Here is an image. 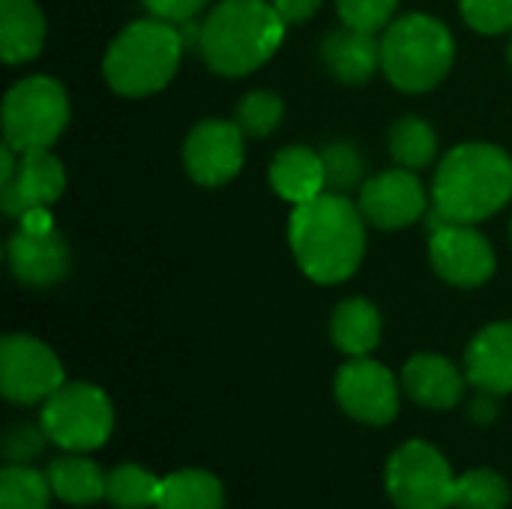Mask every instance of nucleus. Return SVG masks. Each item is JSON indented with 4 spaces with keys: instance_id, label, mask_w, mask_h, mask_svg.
Instances as JSON below:
<instances>
[{
    "instance_id": "9d476101",
    "label": "nucleus",
    "mask_w": 512,
    "mask_h": 509,
    "mask_svg": "<svg viewBox=\"0 0 512 509\" xmlns=\"http://www.w3.org/2000/svg\"><path fill=\"white\" fill-rule=\"evenodd\" d=\"M432 219L435 225H432L429 255H432V267L438 270V276L459 288L483 285L495 273V252L489 240L471 225L444 222L438 216Z\"/></svg>"
},
{
    "instance_id": "bb28decb",
    "label": "nucleus",
    "mask_w": 512,
    "mask_h": 509,
    "mask_svg": "<svg viewBox=\"0 0 512 509\" xmlns=\"http://www.w3.org/2000/svg\"><path fill=\"white\" fill-rule=\"evenodd\" d=\"M510 504V486L492 468H474L456 477L453 507L456 509H504Z\"/></svg>"
},
{
    "instance_id": "39448f33",
    "label": "nucleus",
    "mask_w": 512,
    "mask_h": 509,
    "mask_svg": "<svg viewBox=\"0 0 512 509\" xmlns=\"http://www.w3.org/2000/svg\"><path fill=\"white\" fill-rule=\"evenodd\" d=\"M453 36L444 21L414 12L393 21L381 39V66L405 93H423L441 84L453 66Z\"/></svg>"
},
{
    "instance_id": "20e7f679",
    "label": "nucleus",
    "mask_w": 512,
    "mask_h": 509,
    "mask_svg": "<svg viewBox=\"0 0 512 509\" xmlns=\"http://www.w3.org/2000/svg\"><path fill=\"white\" fill-rule=\"evenodd\" d=\"M186 51L180 27L147 18L129 24L105 54V81L120 96L159 93L177 72Z\"/></svg>"
},
{
    "instance_id": "aec40b11",
    "label": "nucleus",
    "mask_w": 512,
    "mask_h": 509,
    "mask_svg": "<svg viewBox=\"0 0 512 509\" xmlns=\"http://www.w3.org/2000/svg\"><path fill=\"white\" fill-rule=\"evenodd\" d=\"M45 15L33 0H0V54L6 63H27L45 45Z\"/></svg>"
},
{
    "instance_id": "423d86ee",
    "label": "nucleus",
    "mask_w": 512,
    "mask_h": 509,
    "mask_svg": "<svg viewBox=\"0 0 512 509\" xmlns=\"http://www.w3.org/2000/svg\"><path fill=\"white\" fill-rule=\"evenodd\" d=\"M69 123V99L60 81L33 75L18 81L3 99V141L18 153L48 150Z\"/></svg>"
},
{
    "instance_id": "2eb2a0df",
    "label": "nucleus",
    "mask_w": 512,
    "mask_h": 509,
    "mask_svg": "<svg viewBox=\"0 0 512 509\" xmlns=\"http://www.w3.org/2000/svg\"><path fill=\"white\" fill-rule=\"evenodd\" d=\"M9 267L18 282L48 288L69 273V246L57 228L39 234L18 228V234L9 240Z\"/></svg>"
},
{
    "instance_id": "c756f323",
    "label": "nucleus",
    "mask_w": 512,
    "mask_h": 509,
    "mask_svg": "<svg viewBox=\"0 0 512 509\" xmlns=\"http://www.w3.org/2000/svg\"><path fill=\"white\" fill-rule=\"evenodd\" d=\"M399 0H339V15L348 27L375 33L390 24Z\"/></svg>"
},
{
    "instance_id": "7ed1b4c3",
    "label": "nucleus",
    "mask_w": 512,
    "mask_h": 509,
    "mask_svg": "<svg viewBox=\"0 0 512 509\" xmlns=\"http://www.w3.org/2000/svg\"><path fill=\"white\" fill-rule=\"evenodd\" d=\"M285 27V18L267 0H222L201 24L198 51L225 78L249 75L276 54Z\"/></svg>"
},
{
    "instance_id": "4468645a",
    "label": "nucleus",
    "mask_w": 512,
    "mask_h": 509,
    "mask_svg": "<svg viewBox=\"0 0 512 509\" xmlns=\"http://www.w3.org/2000/svg\"><path fill=\"white\" fill-rule=\"evenodd\" d=\"M66 189V171L48 150L18 153L15 171L0 183V204L6 216L21 219L27 210L51 207Z\"/></svg>"
},
{
    "instance_id": "473e14b6",
    "label": "nucleus",
    "mask_w": 512,
    "mask_h": 509,
    "mask_svg": "<svg viewBox=\"0 0 512 509\" xmlns=\"http://www.w3.org/2000/svg\"><path fill=\"white\" fill-rule=\"evenodd\" d=\"M210 0H144L153 18L168 24H189L198 12H204Z\"/></svg>"
},
{
    "instance_id": "7c9ffc66",
    "label": "nucleus",
    "mask_w": 512,
    "mask_h": 509,
    "mask_svg": "<svg viewBox=\"0 0 512 509\" xmlns=\"http://www.w3.org/2000/svg\"><path fill=\"white\" fill-rule=\"evenodd\" d=\"M462 15L480 33L512 30V0H462Z\"/></svg>"
},
{
    "instance_id": "f257e3e1",
    "label": "nucleus",
    "mask_w": 512,
    "mask_h": 509,
    "mask_svg": "<svg viewBox=\"0 0 512 509\" xmlns=\"http://www.w3.org/2000/svg\"><path fill=\"white\" fill-rule=\"evenodd\" d=\"M360 216L363 210H357L342 192H321L294 207L288 240L300 270L312 282L336 285L360 267L366 252V228Z\"/></svg>"
},
{
    "instance_id": "a878e982",
    "label": "nucleus",
    "mask_w": 512,
    "mask_h": 509,
    "mask_svg": "<svg viewBox=\"0 0 512 509\" xmlns=\"http://www.w3.org/2000/svg\"><path fill=\"white\" fill-rule=\"evenodd\" d=\"M438 138L423 117H402L390 129V153L402 168H423L435 159Z\"/></svg>"
},
{
    "instance_id": "9b49d317",
    "label": "nucleus",
    "mask_w": 512,
    "mask_h": 509,
    "mask_svg": "<svg viewBox=\"0 0 512 509\" xmlns=\"http://www.w3.org/2000/svg\"><path fill=\"white\" fill-rule=\"evenodd\" d=\"M342 411L369 426H387L399 414V384L393 372L369 357H354L336 375Z\"/></svg>"
},
{
    "instance_id": "72a5a7b5",
    "label": "nucleus",
    "mask_w": 512,
    "mask_h": 509,
    "mask_svg": "<svg viewBox=\"0 0 512 509\" xmlns=\"http://www.w3.org/2000/svg\"><path fill=\"white\" fill-rule=\"evenodd\" d=\"M321 3L324 0H273L276 12L285 18V24H300V21L312 18Z\"/></svg>"
},
{
    "instance_id": "b1692460",
    "label": "nucleus",
    "mask_w": 512,
    "mask_h": 509,
    "mask_svg": "<svg viewBox=\"0 0 512 509\" xmlns=\"http://www.w3.org/2000/svg\"><path fill=\"white\" fill-rule=\"evenodd\" d=\"M162 477L141 465H117L105 477V501L117 509H147L159 504Z\"/></svg>"
},
{
    "instance_id": "f704fd0d",
    "label": "nucleus",
    "mask_w": 512,
    "mask_h": 509,
    "mask_svg": "<svg viewBox=\"0 0 512 509\" xmlns=\"http://www.w3.org/2000/svg\"><path fill=\"white\" fill-rule=\"evenodd\" d=\"M495 393H483L477 402H474V417L480 420V423H492L495 420V399H492Z\"/></svg>"
},
{
    "instance_id": "412c9836",
    "label": "nucleus",
    "mask_w": 512,
    "mask_h": 509,
    "mask_svg": "<svg viewBox=\"0 0 512 509\" xmlns=\"http://www.w3.org/2000/svg\"><path fill=\"white\" fill-rule=\"evenodd\" d=\"M330 336L339 351L351 357H366L381 342V312L369 300H345L333 312Z\"/></svg>"
},
{
    "instance_id": "ddd939ff",
    "label": "nucleus",
    "mask_w": 512,
    "mask_h": 509,
    "mask_svg": "<svg viewBox=\"0 0 512 509\" xmlns=\"http://www.w3.org/2000/svg\"><path fill=\"white\" fill-rule=\"evenodd\" d=\"M360 210L363 219H369L372 225L384 231H396L414 225L426 213V189L417 180V174L408 168L384 171L363 183Z\"/></svg>"
},
{
    "instance_id": "f03ea898",
    "label": "nucleus",
    "mask_w": 512,
    "mask_h": 509,
    "mask_svg": "<svg viewBox=\"0 0 512 509\" xmlns=\"http://www.w3.org/2000/svg\"><path fill=\"white\" fill-rule=\"evenodd\" d=\"M512 198V159L495 144H462L450 150L435 174V216L474 225L495 216Z\"/></svg>"
},
{
    "instance_id": "dca6fc26",
    "label": "nucleus",
    "mask_w": 512,
    "mask_h": 509,
    "mask_svg": "<svg viewBox=\"0 0 512 509\" xmlns=\"http://www.w3.org/2000/svg\"><path fill=\"white\" fill-rule=\"evenodd\" d=\"M468 381L483 393H512V324H492L468 345Z\"/></svg>"
},
{
    "instance_id": "a211bd4d",
    "label": "nucleus",
    "mask_w": 512,
    "mask_h": 509,
    "mask_svg": "<svg viewBox=\"0 0 512 509\" xmlns=\"http://www.w3.org/2000/svg\"><path fill=\"white\" fill-rule=\"evenodd\" d=\"M321 54L327 69L345 84H363L381 66V42L375 39V33L354 30L348 24L324 39Z\"/></svg>"
},
{
    "instance_id": "cd10ccee",
    "label": "nucleus",
    "mask_w": 512,
    "mask_h": 509,
    "mask_svg": "<svg viewBox=\"0 0 512 509\" xmlns=\"http://www.w3.org/2000/svg\"><path fill=\"white\" fill-rule=\"evenodd\" d=\"M282 111H285V105L276 93L255 90V93H246L243 102L237 105V126L252 138H264L279 126Z\"/></svg>"
},
{
    "instance_id": "6ab92c4d",
    "label": "nucleus",
    "mask_w": 512,
    "mask_h": 509,
    "mask_svg": "<svg viewBox=\"0 0 512 509\" xmlns=\"http://www.w3.org/2000/svg\"><path fill=\"white\" fill-rule=\"evenodd\" d=\"M270 183L279 192V198L297 204H306L318 198L327 189V168L324 156L309 147H288L282 150L270 165Z\"/></svg>"
},
{
    "instance_id": "c85d7f7f",
    "label": "nucleus",
    "mask_w": 512,
    "mask_h": 509,
    "mask_svg": "<svg viewBox=\"0 0 512 509\" xmlns=\"http://www.w3.org/2000/svg\"><path fill=\"white\" fill-rule=\"evenodd\" d=\"M321 156H324L330 192H345V189L360 183V177H363V156L357 153L354 144H330Z\"/></svg>"
},
{
    "instance_id": "1a4fd4ad",
    "label": "nucleus",
    "mask_w": 512,
    "mask_h": 509,
    "mask_svg": "<svg viewBox=\"0 0 512 509\" xmlns=\"http://www.w3.org/2000/svg\"><path fill=\"white\" fill-rule=\"evenodd\" d=\"M57 354L33 336H6L0 342V390L15 405H36L63 387Z\"/></svg>"
},
{
    "instance_id": "5701e85b",
    "label": "nucleus",
    "mask_w": 512,
    "mask_h": 509,
    "mask_svg": "<svg viewBox=\"0 0 512 509\" xmlns=\"http://www.w3.org/2000/svg\"><path fill=\"white\" fill-rule=\"evenodd\" d=\"M225 489L210 471L183 468L162 477V492L156 509H222Z\"/></svg>"
},
{
    "instance_id": "f3484780",
    "label": "nucleus",
    "mask_w": 512,
    "mask_h": 509,
    "mask_svg": "<svg viewBox=\"0 0 512 509\" xmlns=\"http://www.w3.org/2000/svg\"><path fill=\"white\" fill-rule=\"evenodd\" d=\"M402 387L417 405L432 408V411H447V408H456V402L462 399L465 378L447 357L417 354L405 363Z\"/></svg>"
},
{
    "instance_id": "4be33fe9",
    "label": "nucleus",
    "mask_w": 512,
    "mask_h": 509,
    "mask_svg": "<svg viewBox=\"0 0 512 509\" xmlns=\"http://www.w3.org/2000/svg\"><path fill=\"white\" fill-rule=\"evenodd\" d=\"M105 477L102 468L78 453L54 459L48 465V483L54 498L72 507H90L105 498Z\"/></svg>"
},
{
    "instance_id": "6e6552de",
    "label": "nucleus",
    "mask_w": 512,
    "mask_h": 509,
    "mask_svg": "<svg viewBox=\"0 0 512 509\" xmlns=\"http://www.w3.org/2000/svg\"><path fill=\"white\" fill-rule=\"evenodd\" d=\"M387 495L399 509H450L456 477L447 459L426 441L402 444L384 471Z\"/></svg>"
},
{
    "instance_id": "2f4dec72",
    "label": "nucleus",
    "mask_w": 512,
    "mask_h": 509,
    "mask_svg": "<svg viewBox=\"0 0 512 509\" xmlns=\"http://www.w3.org/2000/svg\"><path fill=\"white\" fill-rule=\"evenodd\" d=\"M45 438H48L45 429H33V426H15V429H9V435H6V459L15 462V465L30 462L33 456L42 453Z\"/></svg>"
},
{
    "instance_id": "f8f14e48",
    "label": "nucleus",
    "mask_w": 512,
    "mask_h": 509,
    "mask_svg": "<svg viewBox=\"0 0 512 509\" xmlns=\"http://www.w3.org/2000/svg\"><path fill=\"white\" fill-rule=\"evenodd\" d=\"M243 129L228 120L198 123L183 147L186 171L201 186H222L243 168Z\"/></svg>"
},
{
    "instance_id": "393cba45",
    "label": "nucleus",
    "mask_w": 512,
    "mask_h": 509,
    "mask_svg": "<svg viewBox=\"0 0 512 509\" xmlns=\"http://www.w3.org/2000/svg\"><path fill=\"white\" fill-rule=\"evenodd\" d=\"M48 474L27 465H9L0 474V509H48L51 501Z\"/></svg>"
},
{
    "instance_id": "0eeeda50",
    "label": "nucleus",
    "mask_w": 512,
    "mask_h": 509,
    "mask_svg": "<svg viewBox=\"0 0 512 509\" xmlns=\"http://www.w3.org/2000/svg\"><path fill=\"white\" fill-rule=\"evenodd\" d=\"M42 429L66 453L99 450L114 429V408L93 384H63L42 405Z\"/></svg>"
},
{
    "instance_id": "c9c22d12",
    "label": "nucleus",
    "mask_w": 512,
    "mask_h": 509,
    "mask_svg": "<svg viewBox=\"0 0 512 509\" xmlns=\"http://www.w3.org/2000/svg\"><path fill=\"white\" fill-rule=\"evenodd\" d=\"M510 63H512V42H510Z\"/></svg>"
}]
</instances>
